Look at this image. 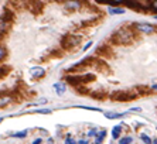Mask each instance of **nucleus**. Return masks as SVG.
<instances>
[{"label":"nucleus","instance_id":"f257e3e1","mask_svg":"<svg viewBox=\"0 0 157 144\" xmlns=\"http://www.w3.org/2000/svg\"><path fill=\"white\" fill-rule=\"evenodd\" d=\"M113 40L118 44H129L133 40V31L129 27H120L119 30H116V33L113 34Z\"/></svg>","mask_w":157,"mask_h":144},{"label":"nucleus","instance_id":"f03ea898","mask_svg":"<svg viewBox=\"0 0 157 144\" xmlns=\"http://www.w3.org/2000/svg\"><path fill=\"white\" fill-rule=\"evenodd\" d=\"M81 40H82V35H79V34H68V35H65V37L62 38V48L65 49H71L74 48V47H77L81 42Z\"/></svg>","mask_w":157,"mask_h":144},{"label":"nucleus","instance_id":"7ed1b4c3","mask_svg":"<svg viewBox=\"0 0 157 144\" xmlns=\"http://www.w3.org/2000/svg\"><path fill=\"white\" fill-rule=\"evenodd\" d=\"M137 96L136 92H130V91H123V92H116L113 93V99L115 100H132Z\"/></svg>","mask_w":157,"mask_h":144},{"label":"nucleus","instance_id":"20e7f679","mask_svg":"<svg viewBox=\"0 0 157 144\" xmlns=\"http://www.w3.org/2000/svg\"><path fill=\"white\" fill-rule=\"evenodd\" d=\"M135 27H136V28L143 34H152V33L156 31V27L152 25V24H149V23H136Z\"/></svg>","mask_w":157,"mask_h":144},{"label":"nucleus","instance_id":"39448f33","mask_svg":"<svg viewBox=\"0 0 157 144\" xmlns=\"http://www.w3.org/2000/svg\"><path fill=\"white\" fill-rule=\"evenodd\" d=\"M81 2L79 0H65L64 2V7L67 10H70V12H78L79 8H81Z\"/></svg>","mask_w":157,"mask_h":144},{"label":"nucleus","instance_id":"423d86ee","mask_svg":"<svg viewBox=\"0 0 157 144\" xmlns=\"http://www.w3.org/2000/svg\"><path fill=\"white\" fill-rule=\"evenodd\" d=\"M30 75L33 76L34 79H41L43 76H46V69L43 66H33L30 69Z\"/></svg>","mask_w":157,"mask_h":144},{"label":"nucleus","instance_id":"0eeeda50","mask_svg":"<svg viewBox=\"0 0 157 144\" xmlns=\"http://www.w3.org/2000/svg\"><path fill=\"white\" fill-rule=\"evenodd\" d=\"M133 2L137 4L139 10H147V8H150V4H152V0H133Z\"/></svg>","mask_w":157,"mask_h":144},{"label":"nucleus","instance_id":"6e6552de","mask_svg":"<svg viewBox=\"0 0 157 144\" xmlns=\"http://www.w3.org/2000/svg\"><path fill=\"white\" fill-rule=\"evenodd\" d=\"M54 89H55L58 96H62L67 91V86H65V83L64 82H57V83H54Z\"/></svg>","mask_w":157,"mask_h":144},{"label":"nucleus","instance_id":"1a4fd4ad","mask_svg":"<svg viewBox=\"0 0 157 144\" xmlns=\"http://www.w3.org/2000/svg\"><path fill=\"white\" fill-rule=\"evenodd\" d=\"M122 126H123V124H116L115 127L112 129V139H113V140H119L120 133H122V130H123Z\"/></svg>","mask_w":157,"mask_h":144},{"label":"nucleus","instance_id":"9d476101","mask_svg":"<svg viewBox=\"0 0 157 144\" xmlns=\"http://www.w3.org/2000/svg\"><path fill=\"white\" fill-rule=\"evenodd\" d=\"M106 137V130H99V132L95 134V144H102Z\"/></svg>","mask_w":157,"mask_h":144},{"label":"nucleus","instance_id":"9b49d317","mask_svg":"<svg viewBox=\"0 0 157 144\" xmlns=\"http://www.w3.org/2000/svg\"><path fill=\"white\" fill-rule=\"evenodd\" d=\"M125 116V113H115V112H106L105 117L109 120H115V119H122Z\"/></svg>","mask_w":157,"mask_h":144},{"label":"nucleus","instance_id":"f8f14e48","mask_svg":"<svg viewBox=\"0 0 157 144\" xmlns=\"http://www.w3.org/2000/svg\"><path fill=\"white\" fill-rule=\"evenodd\" d=\"M109 14H113V16H118V14H123L125 13V8H120V7H109L108 8Z\"/></svg>","mask_w":157,"mask_h":144},{"label":"nucleus","instance_id":"ddd939ff","mask_svg":"<svg viewBox=\"0 0 157 144\" xmlns=\"http://www.w3.org/2000/svg\"><path fill=\"white\" fill-rule=\"evenodd\" d=\"M27 133H29V130H21V132L14 133L13 137H16V139H24V137L27 136Z\"/></svg>","mask_w":157,"mask_h":144},{"label":"nucleus","instance_id":"4468645a","mask_svg":"<svg viewBox=\"0 0 157 144\" xmlns=\"http://www.w3.org/2000/svg\"><path fill=\"white\" fill-rule=\"evenodd\" d=\"M10 102H12V98H10V96H4V98L0 99V107L6 106V105H9Z\"/></svg>","mask_w":157,"mask_h":144},{"label":"nucleus","instance_id":"2eb2a0df","mask_svg":"<svg viewBox=\"0 0 157 144\" xmlns=\"http://www.w3.org/2000/svg\"><path fill=\"white\" fill-rule=\"evenodd\" d=\"M132 141H133V137H130V136H126V137H123V139H119V144H132Z\"/></svg>","mask_w":157,"mask_h":144},{"label":"nucleus","instance_id":"dca6fc26","mask_svg":"<svg viewBox=\"0 0 157 144\" xmlns=\"http://www.w3.org/2000/svg\"><path fill=\"white\" fill-rule=\"evenodd\" d=\"M140 140L143 141L145 144H152V139H150L147 134H145V133H142L140 134Z\"/></svg>","mask_w":157,"mask_h":144},{"label":"nucleus","instance_id":"f3484780","mask_svg":"<svg viewBox=\"0 0 157 144\" xmlns=\"http://www.w3.org/2000/svg\"><path fill=\"white\" fill-rule=\"evenodd\" d=\"M9 69H10L9 66H0V79L4 78V76L9 74Z\"/></svg>","mask_w":157,"mask_h":144},{"label":"nucleus","instance_id":"a211bd4d","mask_svg":"<svg viewBox=\"0 0 157 144\" xmlns=\"http://www.w3.org/2000/svg\"><path fill=\"white\" fill-rule=\"evenodd\" d=\"M78 109H85V110H92V112H102L99 107H91V106H77Z\"/></svg>","mask_w":157,"mask_h":144},{"label":"nucleus","instance_id":"6ab92c4d","mask_svg":"<svg viewBox=\"0 0 157 144\" xmlns=\"http://www.w3.org/2000/svg\"><path fill=\"white\" fill-rule=\"evenodd\" d=\"M64 144H77V141H75L74 137L68 134V136H67V139L64 140Z\"/></svg>","mask_w":157,"mask_h":144},{"label":"nucleus","instance_id":"aec40b11","mask_svg":"<svg viewBox=\"0 0 157 144\" xmlns=\"http://www.w3.org/2000/svg\"><path fill=\"white\" fill-rule=\"evenodd\" d=\"M6 55H7V51H6V48L0 45V61H3L4 58H6Z\"/></svg>","mask_w":157,"mask_h":144},{"label":"nucleus","instance_id":"412c9836","mask_svg":"<svg viewBox=\"0 0 157 144\" xmlns=\"http://www.w3.org/2000/svg\"><path fill=\"white\" fill-rule=\"evenodd\" d=\"M96 133H98V129H92V130H89V132H88L87 137H94Z\"/></svg>","mask_w":157,"mask_h":144},{"label":"nucleus","instance_id":"4be33fe9","mask_svg":"<svg viewBox=\"0 0 157 144\" xmlns=\"http://www.w3.org/2000/svg\"><path fill=\"white\" fill-rule=\"evenodd\" d=\"M51 109H40V110H37V113H41V115H48V113H51Z\"/></svg>","mask_w":157,"mask_h":144},{"label":"nucleus","instance_id":"5701e85b","mask_svg":"<svg viewBox=\"0 0 157 144\" xmlns=\"http://www.w3.org/2000/svg\"><path fill=\"white\" fill-rule=\"evenodd\" d=\"M150 8L153 12H157V0H152V4H150Z\"/></svg>","mask_w":157,"mask_h":144},{"label":"nucleus","instance_id":"b1692460","mask_svg":"<svg viewBox=\"0 0 157 144\" xmlns=\"http://www.w3.org/2000/svg\"><path fill=\"white\" fill-rule=\"evenodd\" d=\"M91 45H92V41H89V42H88V44H87V45H85V47H84V48H82V51H87V49L89 48V47H91Z\"/></svg>","mask_w":157,"mask_h":144},{"label":"nucleus","instance_id":"393cba45","mask_svg":"<svg viewBox=\"0 0 157 144\" xmlns=\"http://www.w3.org/2000/svg\"><path fill=\"white\" fill-rule=\"evenodd\" d=\"M77 144H88V140H79Z\"/></svg>","mask_w":157,"mask_h":144},{"label":"nucleus","instance_id":"a878e982","mask_svg":"<svg viewBox=\"0 0 157 144\" xmlns=\"http://www.w3.org/2000/svg\"><path fill=\"white\" fill-rule=\"evenodd\" d=\"M33 144H41V139H37V140H34Z\"/></svg>","mask_w":157,"mask_h":144},{"label":"nucleus","instance_id":"bb28decb","mask_svg":"<svg viewBox=\"0 0 157 144\" xmlns=\"http://www.w3.org/2000/svg\"><path fill=\"white\" fill-rule=\"evenodd\" d=\"M120 2H125V0H111V3H120Z\"/></svg>","mask_w":157,"mask_h":144},{"label":"nucleus","instance_id":"cd10ccee","mask_svg":"<svg viewBox=\"0 0 157 144\" xmlns=\"http://www.w3.org/2000/svg\"><path fill=\"white\" fill-rule=\"evenodd\" d=\"M96 2H99V3H108V0H96Z\"/></svg>","mask_w":157,"mask_h":144},{"label":"nucleus","instance_id":"c85d7f7f","mask_svg":"<svg viewBox=\"0 0 157 144\" xmlns=\"http://www.w3.org/2000/svg\"><path fill=\"white\" fill-rule=\"evenodd\" d=\"M152 144H157V139H153V140H152Z\"/></svg>","mask_w":157,"mask_h":144},{"label":"nucleus","instance_id":"c756f323","mask_svg":"<svg viewBox=\"0 0 157 144\" xmlns=\"http://www.w3.org/2000/svg\"><path fill=\"white\" fill-rule=\"evenodd\" d=\"M2 122H3V117H0V123H2Z\"/></svg>","mask_w":157,"mask_h":144},{"label":"nucleus","instance_id":"7c9ffc66","mask_svg":"<svg viewBox=\"0 0 157 144\" xmlns=\"http://www.w3.org/2000/svg\"><path fill=\"white\" fill-rule=\"evenodd\" d=\"M154 18H156V20H157V16H154Z\"/></svg>","mask_w":157,"mask_h":144}]
</instances>
